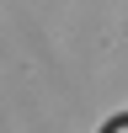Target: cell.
<instances>
[{"label": "cell", "instance_id": "6da1fadb", "mask_svg": "<svg viewBox=\"0 0 128 133\" xmlns=\"http://www.w3.org/2000/svg\"><path fill=\"white\" fill-rule=\"evenodd\" d=\"M107 133H128V123H112V128H107Z\"/></svg>", "mask_w": 128, "mask_h": 133}]
</instances>
